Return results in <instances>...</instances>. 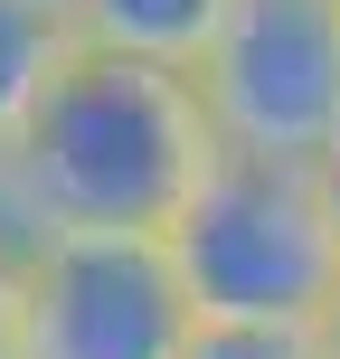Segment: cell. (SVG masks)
<instances>
[{
	"mask_svg": "<svg viewBox=\"0 0 340 359\" xmlns=\"http://www.w3.org/2000/svg\"><path fill=\"white\" fill-rule=\"evenodd\" d=\"M67 10H76L86 48H123V57H151V67H198L236 0H67Z\"/></svg>",
	"mask_w": 340,
	"mask_h": 359,
	"instance_id": "5",
	"label": "cell"
},
{
	"mask_svg": "<svg viewBox=\"0 0 340 359\" xmlns=\"http://www.w3.org/2000/svg\"><path fill=\"white\" fill-rule=\"evenodd\" d=\"M170 255L198 322H322L340 303V217L322 161L217 142L208 180L170 227Z\"/></svg>",
	"mask_w": 340,
	"mask_h": 359,
	"instance_id": "2",
	"label": "cell"
},
{
	"mask_svg": "<svg viewBox=\"0 0 340 359\" xmlns=\"http://www.w3.org/2000/svg\"><path fill=\"white\" fill-rule=\"evenodd\" d=\"M322 189H331V217H340V151H331V161H322Z\"/></svg>",
	"mask_w": 340,
	"mask_h": 359,
	"instance_id": "10",
	"label": "cell"
},
{
	"mask_svg": "<svg viewBox=\"0 0 340 359\" xmlns=\"http://www.w3.org/2000/svg\"><path fill=\"white\" fill-rule=\"evenodd\" d=\"M189 359H322V322H198Z\"/></svg>",
	"mask_w": 340,
	"mask_h": 359,
	"instance_id": "7",
	"label": "cell"
},
{
	"mask_svg": "<svg viewBox=\"0 0 340 359\" xmlns=\"http://www.w3.org/2000/svg\"><path fill=\"white\" fill-rule=\"evenodd\" d=\"M322 359H340V303L322 312Z\"/></svg>",
	"mask_w": 340,
	"mask_h": 359,
	"instance_id": "9",
	"label": "cell"
},
{
	"mask_svg": "<svg viewBox=\"0 0 340 359\" xmlns=\"http://www.w3.org/2000/svg\"><path fill=\"white\" fill-rule=\"evenodd\" d=\"M189 76L227 151H340V0H236Z\"/></svg>",
	"mask_w": 340,
	"mask_h": 359,
	"instance_id": "3",
	"label": "cell"
},
{
	"mask_svg": "<svg viewBox=\"0 0 340 359\" xmlns=\"http://www.w3.org/2000/svg\"><path fill=\"white\" fill-rule=\"evenodd\" d=\"M19 322H29V274H19V255L0 246V359H19Z\"/></svg>",
	"mask_w": 340,
	"mask_h": 359,
	"instance_id": "8",
	"label": "cell"
},
{
	"mask_svg": "<svg viewBox=\"0 0 340 359\" xmlns=\"http://www.w3.org/2000/svg\"><path fill=\"white\" fill-rule=\"evenodd\" d=\"M76 48L86 38H76L67 0H0V151L29 133V114L48 104V86L67 76Z\"/></svg>",
	"mask_w": 340,
	"mask_h": 359,
	"instance_id": "6",
	"label": "cell"
},
{
	"mask_svg": "<svg viewBox=\"0 0 340 359\" xmlns=\"http://www.w3.org/2000/svg\"><path fill=\"white\" fill-rule=\"evenodd\" d=\"M19 359H189L198 303L170 236H38Z\"/></svg>",
	"mask_w": 340,
	"mask_h": 359,
	"instance_id": "4",
	"label": "cell"
},
{
	"mask_svg": "<svg viewBox=\"0 0 340 359\" xmlns=\"http://www.w3.org/2000/svg\"><path fill=\"white\" fill-rule=\"evenodd\" d=\"M217 161V123L189 67L76 48L48 104L0 151V246L38 236H170Z\"/></svg>",
	"mask_w": 340,
	"mask_h": 359,
	"instance_id": "1",
	"label": "cell"
}]
</instances>
